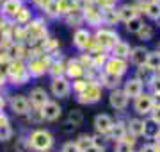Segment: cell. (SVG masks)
<instances>
[{
	"instance_id": "1",
	"label": "cell",
	"mask_w": 160,
	"mask_h": 152,
	"mask_svg": "<svg viewBox=\"0 0 160 152\" xmlns=\"http://www.w3.org/2000/svg\"><path fill=\"white\" fill-rule=\"evenodd\" d=\"M52 145H53V136L45 131V129H38L34 131L29 138V147H32L34 150H39V152H46L50 150Z\"/></svg>"
},
{
	"instance_id": "2",
	"label": "cell",
	"mask_w": 160,
	"mask_h": 152,
	"mask_svg": "<svg viewBox=\"0 0 160 152\" xmlns=\"http://www.w3.org/2000/svg\"><path fill=\"white\" fill-rule=\"evenodd\" d=\"M7 73H9V77L12 79V82L14 84H25V82L29 81V72H27V68L23 66L22 59H16V61H11L9 63V68H7Z\"/></svg>"
},
{
	"instance_id": "3",
	"label": "cell",
	"mask_w": 160,
	"mask_h": 152,
	"mask_svg": "<svg viewBox=\"0 0 160 152\" xmlns=\"http://www.w3.org/2000/svg\"><path fill=\"white\" fill-rule=\"evenodd\" d=\"M96 43L98 45H102V48H112L119 41V36H118V32L112 29H98L96 30Z\"/></svg>"
},
{
	"instance_id": "4",
	"label": "cell",
	"mask_w": 160,
	"mask_h": 152,
	"mask_svg": "<svg viewBox=\"0 0 160 152\" xmlns=\"http://www.w3.org/2000/svg\"><path fill=\"white\" fill-rule=\"evenodd\" d=\"M102 99V88L98 86L96 82H89L87 88L78 93V102L80 104H94Z\"/></svg>"
},
{
	"instance_id": "5",
	"label": "cell",
	"mask_w": 160,
	"mask_h": 152,
	"mask_svg": "<svg viewBox=\"0 0 160 152\" xmlns=\"http://www.w3.org/2000/svg\"><path fill=\"white\" fill-rule=\"evenodd\" d=\"M50 91L53 97H59V99H64V97H68L69 91H71V84L66 77H57V79H53L50 84Z\"/></svg>"
},
{
	"instance_id": "6",
	"label": "cell",
	"mask_w": 160,
	"mask_h": 152,
	"mask_svg": "<svg viewBox=\"0 0 160 152\" xmlns=\"http://www.w3.org/2000/svg\"><path fill=\"white\" fill-rule=\"evenodd\" d=\"M126 70H128V63L125 59H116V57H109L105 61V72L107 73H112V75H125Z\"/></svg>"
},
{
	"instance_id": "7",
	"label": "cell",
	"mask_w": 160,
	"mask_h": 152,
	"mask_svg": "<svg viewBox=\"0 0 160 152\" xmlns=\"http://www.w3.org/2000/svg\"><path fill=\"white\" fill-rule=\"evenodd\" d=\"M133 109L139 115H149V113L153 111V97L149 93L139 95L137 99H135V102H133Z\"/></svg>"
},
{
	"instance_id": "8",
	"label": "cell",
	"mask_w": 160,
	"mask_h": 152,
	"mask_svg": "<svg viewBox=\"0 0 160 152\" xmlns=\"http://www.w3.org/2000/svg\"><path fill=\"white\" fill-rule=\"evenodd\" d=\"M39 113H41V118H43V120L53 122V120H57V118L61 117L62 109H61V106H59L57 102H52V100H48V102H46V104L39 109Z\"/></svg>"
},
{
	"instance_id": "9",
	"label": "cell",
	"mask_w": 160,
	"mask_h": 152,
	"mask_svg": "<svg viewBox=\"0 0 160 152\" xmlns=\"http://www.w3.org/2000/svg\"><path fill=\"white\" fill-rule=\"evenodd\" d=\"M142 91H144V84H142V81H139L137 77L128 79V81L125 82L123 93H125L128 99H137L139 95H142Z\"/></svg>"
},
{
	"instance_id": "10",
	"label": "cell",
	"mask_w": 160,
	"mask_h": 152,
	"mask_svg": "<svg viewBox=\"0 0 160 152\" xmlns=\"http://www.w3.org/2000/svg\"><path fill=\"white\" fill-rule=\"evenodd\" d=\"M128 97H126L125 93H123V90H112L110 91V95H109V102H110V106L114 107L116 111H125L126 109V106H128Z\"/></svg>"
},
{
	"instance_id": "11",
	"label": "cell",
	"mask_w": 160,
	"mask_h": 152,
	"mask_svg": "<svg viewBox=\"0 0 160 152\" xmlns=\"http://www.w3.org/2000/svg\"><path fill=\"white\" fill-rule=\"evenodd\" d=\"M46 36V27L41 22H34V24H29V27L25 29V38L29 41H38L41 38H45Z\"/></svg>"
},
{
	"instance_id": "12",
	"label": "cell",
	"mask_w": 160,
	"mask_h": 152,
	"mask_svg": "<svg viewBox=\"0 0 160 152\" xmlns=\"http://www.w3.org/2000/svg\"><path fill=\"white\" fill-rule=\"evenodd\" d=\"M112 125H114V120H112L109 115H105V113L94 117V129L98 131V134H103V136L109 134Z\"/></svg>"
},
{
	"instance_id": "13",
	"label": "cell",
	"mask_w": 160,
	"mask_h": 152,
	"mask_svg": "<svg viewBox=\"0 0 160 152\" xmlns=\"http://www.w3.org/2000/svg\"><path fill=\"white\" fill-rule=\"evenodd\" d=\"M9 104H11V109L16 113V115H27V113H29L30 104H29V99H27L25 95H12Z\"/></svg>"
},
{
	"instance_id": "14",
	"label": "cell",
	"mask_w": 160,
	"mask_h": 152,
	"mask_svg": "<svg viewBox=\"0 0 160 152\" xmlns=\"http://www.w3.org/2000/svg\"><path fill=\"white\" fill-rule=\"evenodd\" d=\"M91 34L87 32L86 29H77V32H75L73 36V43L75 47L80 48V50H87V48L91 47Z\"/></svg>"
},
{
	"instance_id": "15",
	"label": "cell",
	"mask_w": 160,
	"mask_h": 152,
	"mask_svg": "<svg viewBox=\"0 0 160 152\" xmlns=\"http://www.w3.org/2000/svg\"><path fill=\"white\" fill-rule=\"evenodd\" d=\"M46 102H48V93H46L45 88H34L30 91V102L29 104H32L36 109H41Z\"/></svg>"
},
{
	"instance_id": "16",
	"label": "cell",
	"mask_w": 160,
	"mask_h": 152,
	"mask_svg": "<svg viewBox=\"0 0 160 152\" xmlns=\"http://www.w3.org/2000/svg\"><path fill=\"white\" fill-rule=\"evenodd\" d=\"M22 0H4L2 4V14L7 18H16V14L22 9Z\"/></svg>"
},
{
	"instance_id": "17",
	"label": "cell",
	"mask_w": 160,
	"mask_h": 152,
	"mask_svg": "<svg viewBox=\"0 0 160 152\" xmlns=\"http://www.w3.org/2000/svg\"><path fill=\"white\" fill-rule=\"evenodd\" d=\"M130 61L132 64H135V66H144L146 64V57H148V50L144 47H133L130 48Z\"/></svg>"
},
{
	"instance_id": "18",
	"label": "cell",
	"mask_w": 160,
	"mask_h": 152,
	"mask_svg": "<svg viewBox=\"0 0 160 152\" xmlns=\"http://www.w3.org/2000/svg\"><path fill=\"white\" fill-rule=\"evenodd\" d=\"M142 131H144V120H141V118H132L126 125V134L133 136V138L142 136Z\"/></svg>"
},
{
	"instance_id": "19",
	"label": "cell",
	"mask_w": 160,
	"mask_h": 152,
	"mask_svg": "<svg viewBox=\"0 0 160 152\" xmlns=\"http://www.w3.org/2000/svg\"><path fill=\"white\" fill-rule=\"evenodd\" d=\"M86 73V68L82 66V64L75 59V61H69L66 64V75L68 77H73V79H80V77Z\"/></svg>"
},
{
	"instance_id": "20",
	"label": "cell",
	"mask_w": 160,
	"mask_h": 152,
	"mask_svg": "<svg viewBox=\"0 0 160 152\" xmlns=\"http://www.w3.org/2000/svg\"><path fill=\"white\" fill-rule=\"evenodd\" d=\"M110 50H112V57L116 59H125L126 61V57L130 56V45L125 43V41H118Z\"/></svg>"
},
{
	"instance_id": "21",
	"label": "cell",
	"mask_w": 160,
	"mask_h": 152,
	"mask_svg": "<svg viewBox=\"0 0 160 152\" xmlns=\"http://www.w3.org/2000/svg\"><path fill=\"white\" fill-rule=\"evenodd\" d=\"M158 133H160V125H158V123L153 122L151 118L144 120V131H142V136H146L148 140H155Z\"/></svg>"
},
{
	"instance_id": "22",
	"label": "cell",
	"mask_w": 160,
	"mask_h": 152,
	"mask_svg": "<svg viewBox=\"0 0 160 152\" xmlns=\"http://www.w3.org/2000/svg\"><path fill=\"white\" fill-rule=\"evenodd\" d=\"M45 70H46V64L43 63V59H38V57L32 59L29 63V68H27L30 77H39L41 73H45Z\"/></svg>"
},
{
	"instance_id": "23",
	"label": "cell",
	"mask_w": 160,
	"mask_h": 152,
	"mask_svg": "<svg viewBox=\"0 0 160 152\" xmlns=\"http://www.w3.org/2000/svg\"><path fill=\"white\" fill-rule=\"evenodd\" d=\"M100 81H102V86H105V88H110V91H112V90H118V86H119V82H121V77L103 72L102 75H100Z\"/></svg>"
},
{
	"instance_id": "24",
	"label": "cell",
	"mask_w": 160,
	"mask_h": 152,
	"mask_svg": "<svg viewBox=\"0 0 160 152\" xmlns=\"http://www.w3.org/2000/svg\"><path fill=\"white\" fill-rule=\"evenodd\" d=\"M84 20H87L91 25L98 27V25L103 22L102 11H96V9H92V7H86V11H84Z\"/></svg>"
},
{
	"instance_id": "25",
	"label": "cell",
	"mask_w": 160,
	"mask_h": 152,
	"mask_svg": "<svg viewBox=\"0 0 160 152\" xmlns=\"http://www.w3.org/2000/svg\"><path fill=\"white\" fill-rule=\"evenodd\" d=\"M144 66L151 72H160V54L157 50L148 52V57H146V64Z\"/></svg>"
},
{
	"instance_id": "26",
	"label": "cell",
	"mask_w": 160,
	"mask_h": 152,
	"mask_svg": "<svg viewBox=\"0 0 160 152\" xmlns=\"http://www.w3.org/2000/svg\"><path fill=\"white\" fill-rule=\"evenodd\" d=\"M116 13H118V20H123L125 24L128 22V20L137 16V11L133 9V6H121Z\"/></svg>"
},
{
	"instance_id": "27",
	"label": "cell",
	"mask_w": 160,
	"mask_h": 152,
	"mask_svg": "<svg viewBox=\"0 0 160 152\" xmlns=\"http://www.w3.org/2000/svg\"><path fill=\"white\" fill-rule=\"evenodd\" d=\"M109 134L112 136V140H116V141L125 140V136H126V125H125V123H121V122L114 123V125H112V129H110Z\"/></svg>"
},
{
	"instance_id": "28",
	"label": "cell",
	"mask_w": 160,
	"mask_h": 152,
	"mask_svg": "<svg viewBox=\"0 0 160 152\" xmlns=\"http://www.w3.org/2000/svg\"><path fill=\"white\" fill-rule=\"evenodd\" d=\"M142 11L146 13V16L151 20H158L160 16V4H153V2H146L142 7Z\"/></svg>"
},
{
	"instance_id": "29",
	"label": "cell",
	"mask_w": 160,
	"mask_h": 152,
	"mask_svg": "<svg viewBox=\"0 0 160 152\" xmlns=\"http://www.w3.org/2000/svg\"><path fill=\"white\" fill-rule=\"evenodd\" d=\"M82 22H84V13L73 11V7H71V9H69V13H68V24L69 25H75V27H78V25H82Z\"/></svg>"
},
{
	"instance_id": "30",
	"label": "cell",
	"mask_w": 160,
	"mask_h": 152,
	"mask_svg": "<svg viewBox=\"0 0 160 152\" xmlns=\"http://www.w3.org/2000/svg\"><path fill=\"white\" fill-rule=\"evenodd\" d=\"M142 25H144L142 20H141L139 16H135V18H132V20L126 22V30H128L130 34H137L139 30L142 29Z\"/></svg>"
},
{
	"instance_id": "31",
	"label": "cell",
	"mask_w": 160,
	"mask_h": 152,
	"mask_svg": "<svg viewBox=\"0 0 160 152\" xmlns=\"http://www.w3.org/2000/svg\"><path fill=\"white\" fill-rule=\"evenodd\" d=\"M50 73L53 75V79H57V77H64V73H66V64L59 63V61H53V63L50 64Z\"/></svg>"
},
{
	"instance_id": "32",
	"label": "cell",
	"mask_w": 160,
	"mask_h": 152,
	"mask_svg": "<svg viewBox=\"0 0 160 152\" xmlns=\"http://www.w3.org/2000/svg\"><path fill=\"white\" fill-rule=\"evenodd\" d=\"M102 18L107 25H112L118 22V13L114 9H110V7H105V11H102Z\"/></svg>"
},
{
	"instance_id": "33",
	"label": "cell",
	"mask_w": 160,
	"mask_h": 152,
	"mask_svg": "<svg viewBox=\"0 0 160 152\" xmlns=\"http://www.w3.org/2000/svg\"><path fill=\"white\" fill-rule=\"evenodd\" d=\"M14 20H16L18 24H22V25H23V24H30V11L27 9V7H22Z\"/></svg>"
},
{
	"instance_id": "34",
	"label": "cell",
	"mask_w": 160,
	"mask_h": 152,
	"mask_svg": "<svg viewBox=\"0 0 160 152\" xmlns=\"http://www.w3.org/2000/svg\"><path fill=\"white\" fill-rule=\"evenodd\" d=\"M77 143V147L80 149V152L84 150V149H87V147H91L92 145V136H87V134H82L78 138V140L75 141Z\"/></svg>"
},
{
	"instance_id": "35",
	"label": "cell",
	"mask_w": 160,
	"mask_h": 152,
	"mask_svg": "<svg viewBox=\"0 0 160 152\" xmlns=\"http://www.w3.org/2000/svg\"><path fill=\"white\" fill-rule=\"evenodd\" d=\"M82 120H84V117H82V113H80L78 109H73L68 117V122L71 123V125H75V127H78L80 123H82Z\"/></svg>"
},
{
	"instance_id": "36",
	"label": "cell",
	"mask_w": 160,
	"mask_h": 152,
	"mask_svg": "<svg viewBox=\"0 0 160 152\" xmlns=\"http://www.w3.org/2000/svg\"><path fill=\"white\" fill-rule=\"evenodd\" d=\"M114 152H133V145H130V143H128V141H125V140L116 141Z\"/></svg>"
},
{
	"instance_id": "37",
	"label": "cell",
	"mask_w": 160,
	"mask_h": 152,
	"mask_svg": "<svg viewBox=\"0 0 160 152\" xmlns=\"http://www.w3.org/2000/svg\"><path fill=\"white\" fill-rule=\"evenodd\" d=\"M139 36H141V40H144V41H149L151 38H153V29L149 27V25H142V29L137 32Z\"/></svg>"
},
{
	"instance_id": "38",
	"label": "cell",
	"mask_w": 160,
	"mask_h": 152,
	"mask_svg": "<svg viewBox=\"0 0 160 152\" xmlns=\"http://www.w3.org/2000/svg\"><path fill=\"white\" fill-rule=\"evenodd\" d=\"M11 136H12V129H11V125H2V127H0V141H7V140H11Z\"/></svg>"
},
{
	"instance_id": "39",
	"label": "cell",
	"mask_w": 160,
	"mask_h": 152,
	"mask_svg": "<svg viewBox=\"0 0 160 152\" xmlns=\"http://www.w3.org/2000/svg\"><path fill=\"white\" fill-rule=\"evenodd\" d=\"M87 84H89V81H82V79H75L73 82V90L77 91V93H82L84 90L87 88Z\"/></svg>"
},
{
	"instance_id": "40",
	"label": "cell",
	"mask_w": 160,
	"mask_h": 152,
	"mask_svg": "<svg viewBox=\"0 0 160 152\" xmlns=\"http://www.w3.org/2000/svg\"><path fill=\"white\" fill-rule=\"evenodd\" d=\"M61 152H80V149L77 147L75 141H66V143L62 145V150Z\"/></svg>"
},
{
	"instance_id": "41",
	"label": "cell",
	"mask_w": 160,
	"mask_h": 152,
	"mask_svg": "<svg viewBox=\"0 0 160 152\" xmlns=\"http://www.w3.org/2000/svg\"><path fill=\"white\" fill-rule=\"evenodd\" d=\"M149 84L153 88V95H160V77H153V81Z\"/></svg>"
},
{
	"instance_id": "42",
	"label": "cell",
	"mask_w": 160,
	"mask_h": 152,
	"mask_svg": "<svg viewBox=\"0 0 160 152\" xmlns=\"http://www.w3.org/2000/svg\"><path fill=\"white\" fill-rule=\"evenodd\" d=\"M139 152H158V149H157L155 143H144V145L139 149Z\"/></svg>"
},
{
	"instance_id": "43",
	"label": "cell",
	"mask_w": 160,
	"mask_h": 152,
	"mask_svg": "<svg viewBox=\"0 0 160 152\" xmlns=\"http://www.w3.org/2000/svg\"><path fill=\"white\" fill-rule=\"evenodd\" d=\"M149 115H151V120L160 125V107H153V111L149 113Z\"/></svg>"
},
{
	"instance_id": "44",
	"label": "cell",
	"mask_w": 160,
	"mask_h": 152,
	"mask_svg": "<svg viewBox=\"0 0 160 152\" xmlns=\"http://www.w3.org/2000/svg\"><path fill=\"white\" fill-rule=\"evenodd\" d=\"M82 152H103L100 147H96V145H91V147H87V149H84Z\"/></svg>"
},
{
	"instance_id": "45",
	"label": "cell",
	"mask_w": 160,
	"mask_h": 152,
	"mask_svg": "<svg viewBox=\"0 0 160 152\" xmlns=\"http://www.w3.org/2000/svg\"><path fill=\"white\" fill-rule=\"evenodd\" d=\"M2 125H9V118L4 115V113H0V127Z\"/></svg>"
},
{
	"instance_id": "46",
	"label": "cell",
	"mask_w": 160,
	"mask_h": 152,
	"mask_svg": "<svg viewBox=\"0 0 160 152\" xmlns=\"http://www.w3.org/2000/svg\"><path fill=\"white\" fill-rule=\"evenodd\" d=\"M155 145H157V149L160 150V133L157 134V138H155Z\"/></svg>"
},
{
	"instance_id": "47",
	"label": "cell",
	"mask_w": 160,
	"mask_h": 152,
	"mask_svg": "<svg viewBox=\"0 0 160 152\" xmlns=\"http://www.w3.org/2000/svg\"><path fill=\"white\" fill-rule=\"evenodd\" d=\"M36 4H43V2H45V0H34Z\"/></svg>"
},
{
	"instance_id": "48",
	"label": "cell",
	"mask_w": 160,
	"mask_h": 152,
	"mask_svg": "<svg viewBox=\"0 0 160 152\" xmlns=\"http://www.w3.org/2000/svg\"><path fill=\"white\" fill-rule=\"evenodd\" d=\"M149 2H153V4H160V0H149Z\"/></svg>"
},
{
	"instance_id": "49",
	"label": "cell",
	"mask_w": 160,
	"mask_h": 152,
	"mask_svg": "<svg viewBox=\"0 0 160 152\" xmlns=\"http://www.w3.org/2000/svg\"><path fill=\"white\" fill-rule=\"evenodd\" d=\"M157 52H158V54H160V43H158V47H157Z\"/></svg>"
},
{
	"instance_id": "50",
	"label": "cell",
	"mask_w": 160,
	"mask_h": 152,
	"mask_svg": "<svg viewBox=\"0 0 160 152\" xmlns=\"http://www.w3.org/2000/svg\"><path fill=\"white\" fill-rule=\"evenodd\" d=\"M157 22H158V24H160V16H158V20H157Z\"/></svg>"
}]
</instances>
